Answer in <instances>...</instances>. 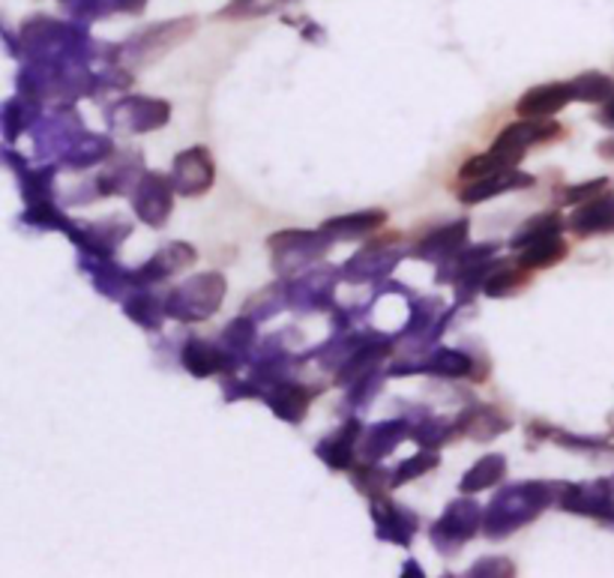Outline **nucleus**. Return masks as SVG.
I'll list each match as a JSON object with an SVG mask.
<instances>
[{"label": "nucleus", "instance_id": "nucleus-1", "mask_svg": "<svg viewBox=\"0 0 614 578\" xmlns=\"http://www.w3.org/2000/svg\"><path fill=\"white\" fill-rule=\"evenodd\" d=\"M569 99H572V84H548V87H536V91L528 93L522 103H519V115L522 117L555 115L557 108H564Z\"/></svg>", "mask_w": 614, "mask_h": 578}, {"label": "nucleus", "instance_id": "nucleus-3", "mask_svg": "<svg viewBox=\"0 0 614 578\" xmlns=\"http://www.w3.org/2000/svg\"><path fill=\"white\" fill-rule=\"evenodd\" d=\"M572 96L576 99H585V103H603L609 96H614V82L612 79H605V75H581L579 82L572 84Z\"/></svg>", "mask_w": 614, "mask_h": 578}, {"label": "nucleus", "instance_id": "nucleus-2", "mask_svg": "<svg viewBox=\"0 0 614 578\" xmlns=\"http://www.w3.org/2000/svg\"><path fill=\"white\" fill-rule=\"evenodd\" d=\"M576 232H614V196L597 198L588 208H581L576 216Z\"/></svg>", "mask_w": 614, "mask_h": 578}]
</instances>
